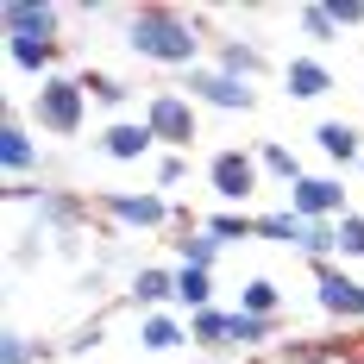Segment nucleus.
<instances>
[{
	"mask_svg": "<svg viewBox=\"0 0 364 364\" xmlns=\"http://www.w3.org/2000/svg\"><path fill=\"white\" fill-rule=\"evenodd\" d=\"M119 38H126V50H132L139 63H157V70H176V75L201 70V63L214 57L208 19L188 13V6H164V0L126 6V13H119Z\"/></svg>",
	"mask_w": 364,
	"mask_h": 364,
	"instance_id": "nucleus-1",
	"label": "nucleus"
},
{
	"mask_svg": "<svg viewBox=\"0 0 364 364\" xmlns=\"http://www.w3.org/2000/svg\"><path fill=\"white\" fill-rule=\"evenodd\" d=\"M6 201L13 208H32V226L44 239H75L88 220H95V201L82 188H63V182H6Z\"/></svg>",
	"mask_w": 364,
	"mask_h": 364,
	"instance_id": "nucleus-2",
	"label": "nucleus"
},
{
	"mask_svg": "<svg viewBox=\"0 0 364 364\" xmlns=\"http://www.w3.org/2000/svg\"><path fill=\"white\" fill-rule=\"evenodd\" d=\"M88 88H82V75L70 70H57V75H44L32 88V101H26V119H32V132L38 139H75L82 126H88Z\"/></svg>",
	"mask_w": 364,
	"mask_h": 364,
	"instance_id": "nucleus-3",
	"label": "nucleus"
},
{
	"mask_svg": "<svg viewBox=\"0 0 364 364\" xmlns=\"http://www.w3.org/2000/svg\"><path fill=\"white\" fill-rule=\"evenodd\" d=\"M95 214L126 232H164V226H176V201L157 188H95Z\"/></svg>",
	"mask_w": 364,
	"mask_h": 364,
	"instance_id": "nucleus-4",
	"label": "nucleus"
},
{
	"mask_svg": "<svg viewBox=\"0 0 364 364\" xmlns=\"http://www.w3.org/2000/svg\"><path fill=\"white\" fill-rule=\"evenodd\" d=\"M257 182H264V170H257L252 145H220L214 157H208V188H214L220 208H245L257 195Z\"/></svg>",
	"mask_w": 364,
	"mask_h": 364,
	"instance_id": "nucleus-5",
	"label": "nucleus"
},
{
	"mask_svg": "<svg viewBox=\"0 0 364 364\" xmlns=\"http://www.w3.org/2000/svg\"><path fill=\"white\" fill-rule=\"evenodd\" d=\"M151 126V139L157 145H170V151H182V145H195V126H201V107L182 95V88H151L145 95V113H139Z\"/></svg>",
	"mask_w": 364,
	"mask_h": 364,
	"instance_id": "nucleus-6",
	"label": "nucleus"
},
{
	"mask_svg": "<svg viewBox=\"0 0 364 364\" xmlns=\"http://www.w3.org/2000/svg\"><path fill=\"white\" fill-rule=\"evenodd\" d=\"M182 95H188L195 107H214V113H252L257 107V82H239V75L214 70V63H201V70L182 75Z\"/></svg>",
	"mask_w": 364,
	"mask_h": 364,
	"instance_id": "nucleus-7",
	"label": "nucleus"
},
{
	"mask_svg": "<svg viewBox=\"0 0 364 364\" xmlns=\"http://www.w3.org/2000/svg\"><path fill=\"white\" fill-rule=\"evenodd\" d=\"M0 170H6V182H26V176L44 170V145H38L26 107H13V101L0 113Z\"/></svg>",
	"mask_w": 364,
	"mask_h": 364,
	"instance_id": "nucleus-8",
	"label": "nucleus"
},
{
	"mask_svg": "<svg viewBox=\"0 0 364 364\" xmlns=\"http://www.w3.org/2000/svg\"><path fill=\"white\" fill-rule=\"evenodd\" d=\"M289 208L308 220V226H314V220L339 226V220L352 214V201H346V176H301L289 188Z\"/></svg>",
	"mask_w": 364,
	"mask_h": 364,
	"instance_id": "nucleus-9",
	"label": "nucleus"
},
{
	"mask_svg": "<svg viewBox=\"0 0 364 364\" xmlns=\"http://www.w3.org/2000/svg\"><path fill=\"white\" fill-rule=\"evenodd\" d=\"M314 308H321L327 321H358L364 283L346 270V264H314Z\"/></svg>",
	"mask_w": 364,
	"mask_h": 364,
	"instance_id": "nucleus-10",
	"label": "nucleus"
},
{
	"mask_svg": "<svg viewBox=\"0 0 364 364\" xmlns=\"http://www.w3.org/2000/svg\"><path fill=\"white\" fill-rule=\"evenodd\" d=\"M0 32L63 44V6H57V0H0Z\"/></svg>",
	"mask_w": 364,
	"mask_h": 364,
	"instance_id": "nucleus-11",
	"label": "nucleus"
},
{
	"mask_svg": "<svg viewBox=\"0 0 364 364\" xmlns=\"http://www.w3.org/2000/svg\"><path fill=\"white\" fill-rule=\"evenodd\" d=\"M95 151H101L107 164H145L151 151H157V139H151L145 119H107V126L95 132Z\"/></svg>",
	"mask_w": 364,
	"mask_h": 364,
	"instance_id": "nucleus-12",
	"label": "nucleus"
},
{
	"mask_svg": "<svg viewBox=\"0 0 364 364\" xmlns=\"http://www.w3.org/2000/svg\"><path fill=\"white\" fill-rule=\"evenodd\" d=\"M126 308H139V314L176 308V270H170V264H139L132 283H126Z\"/></svg>",
	"mask_w": 364,
	"mask_h": 364,
	"instance_id": "nucleus-13",
	"label": "nucleus"
},
{
	"mask_svg": "<svg viewBox=\"0 0 364 364\" xmlns=\"http://www.w3.org/2000/svg\"><path fill=\"white\" fill-rule=\"evenodd\" d=\"M214 70L239 75V82H264L270 75V57H264V44H252V38H214V57H208Z\"/></svg>",
	"mask_w": 364,
	"mask_h": 364,
	"instance_id": "nucleus-14",
	"label": "nucleus"
},
{
	"mask_svg": "<svg viewBox=\"0 0 364 364\" xmlns=\"http://www.w3.org/2000/svg\"><path fill=\"white\" fill-rule=\"evenodd\" d=\"M139 346H145L151 358H170L188 346V314L176 308H157V314H139Z\"/></svg>",
	"mask_w": 364,
	"mask_h": 364,
	"instance_id": "nucleus-15",
	"label": "nucleus"
},
{
	"mask_svg": "<svg viewBox=\"0 0 364 364\" xmlns=\"http://www.w3.org/2000/svg\"><path fill=\"white\" fill-rule=\"evenodd\" d=\"M188 346H201L208 358H232V308L220 301V308L188 314Z\"/></svg>",
	"mask_w": 364,
	"mask_h": 364,
	"instance_id": "nucleus-16",
	"label": "nucleus"
},
{
	"mask_svg": "<svg viewBox=\"0 0 364 364\" xmlns=\"http://www.w3.org/2000/svg\"><path fill=\"white\" fill-rule=\"evenodd\" d=\"M314 145H321L327 164H346V170L364 164V132L352 126V119H321V126H314Z\"/></svg>",
	"mask_w": 364,
	"mask_h": 364,
	"instance_id": "nucleus-17",
	"label": "nucleus"
},
{
	"mask_svg": "<svg viewBox=\"0 0 364 364\" xmlns=\"http://www.w3.org/2000/svg\"><path fill=\"white\" fill-rule=\"evenodd\" d=\"M283 88H289V101H321V95H333V70L301 50V57L283 63Z\"/></svg>",
	"mask_w": 364,
	"mask_h": 364,
	"instance_id": "nucleus-18",
	"label": "nucleus"
},
{
	"mask_svg": "<svg viewBox=\"0 0 364 364\" xmlns=\"http://www.w3.org/2000/svg\"><path fill=\"white\" fill-rule=\"evenodd\" d=\"M57 57H63V44H50V38H6V63L26 75H57Z\"/></svg>",
	"mask_w": 364,
	"mask_h": 364,
	"instance_id": "nucleus-19",
	"label": "nucleus"
},
{
	"mask_svg": "<svg viewBox=\"0 0 364 364\" xmlns=\"http://www.w3.org/2000/svg\"><path fill=\"white\" fill-rule=\"evenodd\" d=\"M75 75H82V88H88V101H95L101 113H126V101L139 95L132 82H119L113 70H95V63H88V70H75Z\"/></svg>",
	"mask_w": 364,
	"mask_h": 364,
	"instance_id": "nucleus-20",
	"label": "nucleus"
},
{
	"mask_svg": "<svg viewBox=\"0 0 364 364\" xmlns=\"http://www.w3.org/2000/svg\"><path fill=\"white\" fill-rule=\"evenodd\" d=\"M232 308H239V314H257V321H283V289H277V277H245Z\"/></svg>",
	"mask_w": 364,
	"mask_h": 364,
	"instance_id": "nucleus-21",
	"label": "nucleus"
},
{
	"mask_svg": "<svg viewBox=\"0 0 364 364\" xmlns=\"http://www.w3.org/2000/svg\"><path fill=\"white\" fill-rule=\"evenodd\" d=\"M301 232H308V220L295 214L289 201L257 214V239H264V245H289V252H301Z\"/></svg>",
	"mask_w": 364,
	"mask_h": 364,
	"instance_id": "nucleus-22",
	"label": "nucleus"
},
{
	"mask_svg": "<svg viewBox=\"0 0 364 364\" xmlns=\"http://www.w3.org/2000/svg\"><path fill=\"white\" fill-rule=\"evenodd\" d=\"M252 151H257V170H264L270 182H283V188H295V182L308 176V170H301V157H295L283 139H257Z\"/></svg>",
	"mask_w": 364,
	"mask_h": 364,
	"instance_id": "nucleus-23",
	"label": "nucleus"
},
{
	"mask_svg": "<svg viewBox=\"0 0 364 364\" xmlns=\"http://www.w3.org/2000/svg\"><path fill=\"white\" fill-rule=\"evenodd\" d=\"M201 232L220 239V245H245V239H257V214H245V208H214V214H201Z\"/></svg>",
	"mask_w": 364,
	"mask_h": 364,
	"instance_id": "nucleus-24",
	"label": "nucleus"
},
{
	"mask_svg": "<svg viewBox=\"0 0 364 364\" xmlns=\"http://www.w3.org/2000/svg\"><path fill=\"white\" fill-rule=\"evenodd\" d=\"M201 308H220L214 270H176V314H201Z\"/></svg>",
	"mask_w": 364,
	"mask_h": 364,
	"instance_id": "nucleus-25",
	"label": "nucleus"
},
{
	"mask_svg": "<svg viewBox=\"0 0 364 364\" xmlns=\"http://www.w3.org/2000/svg\"><path fill=\"white\" fill-rule=\"evenodd\" d=\"M170 252H176V270H214L226 245L208 239V232H176V239H170Z\"/></svg>",
	"mask_w": 364,
	"mask_h": 364,
	"instance_id": "nucleus-26",
	"label": "nucleus"
},
{
	"mask_svg": "<svg viewBox=\"0 0 364 364\" xmlns=\"http://www.w3.org/2000/svg\"><path fill=\"white\" fill-rule=\"evenodd\" d=\"M50 352H57L50 339H32V333H19V327L0 339V364H50Z\"/></svg>",
	"mask_w": 364,
	"mask_h": 364,
	"instance_id": "nucleus-27",
	"label": "nucleus"
},
{
	"mask_svg": "<svg viewBox=\"0 0 364 364\" xmlns=\"http://www.w3.org/2000/svg\"><path fill=\"white\" fill-rule=\"evenodd\" d=\"M295 26L314 38V44H333V38H339V19L327 13V0H308V6H295Z\"/></svg>",
	"mask_w": 364,
	"mask_h": 364,
	"instance_id": "nucleus-28",
	"label": "nucleus"
},
{
	"mask_svg": "<svg viewBox=\"0 0 364 364\" xmlns=\"http://www.w3.org/2000/svg\"><path fill=\"white\" fill-rule=\"evenodd\" d=\"M182 182H188V157H182V151H164V157L151 164V188L170 195V188H182Z\"/></svg>",
	"mask_w": 364,
	"mask_h": 364,
	"instance_id": "nucleus-29",
	"label": "nucleus"
},
{
	"mask_svg": "<svg viewBox=\"0 0 364 364\" xmlns=\"http://www.w3.org/2000/svg\"><path fill=\"white\" fill-rule=\"evenodd\" d=\"M358 257H364V214L352 208L339 220V264H358Z\"/></svg>",
	"mask_w": 364,
	"mask_h": 364,
	"instance_id": "nucleus-30",
	"label": "nucleus"
},
{
	"mask_svg": "<svg viewBox=\"0 0 364 364\" xmlns=\"http://www.w3.org/2000/svg\"><path fill=\"white\" fill-rule=\"evenodd\" d=\"M321 364H364V339H314Z\"/></svg>",
	"mask_w": 364,
	"mask_h": 364,
	"instance_id": "nucleus-31",
	"label": "nucleus"
},
{
	"mask_svg": "<svg viewBox=\"0 0 364 364\" xmlns=\"http://www.w3.org/2000/svg\"><path fill=\"white\" fill-rule=\"evenodd\" d=\"M327 13L339 19V32H358L364 26V0H327Z\"/></svg>",
	"mask_w": 364,
	"mask_h": 364,
	"instance_id": "nucleus-32",
	"label": "nucleus"
},
{
	"mask_svg": "<svg viewBox=\"0 0 364 364\" xmlns=\"http://www.w3.org/2000/svg\"><path fill=\"white\" fill-rule=\"evenodd\" d=\"M101 333H107L101 321H88V327H75V339L63 346V352H95V346H101Z\"/></svg>",
	"mask_w": 364,
	"mask_h": 364,
	"instance_id": "nucleus-33",
	"label": "nucleus"
},
{
	"mask_svg": "<svg viewBox=\"0 0 364 364\" xmlns=\"http://www.w3.org/2000/svg\"><path fill=\"white\" fill-rule=\"evenodd\" d=\"M358 327H364V308H358Z\"/></svg>",
	"mask_w": 364,
	"mask_h": 364,
	"instance_id": "nucleus-34",
	"label": "nucleus"
},
{
	"mask_svg": "<svg viewBox=\"0 0 364 364\" xmlns=\"http://www.w3.org/2000/svg\"><path fill=\"white\" fill-rule=\"evenodd\" d=\"M358 176H364V164H358Z\"/></svg>",
	"mask_w": 364,
	"mask_h": 364,
	"instance_id": "nucleus-35",
	"label": "nucleus"
}]
</instances>
